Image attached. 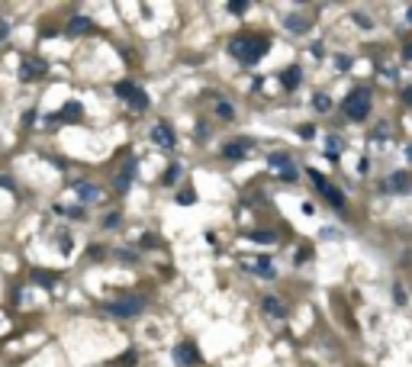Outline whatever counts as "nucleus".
Segmentation results:
<instances>
[{
  "label": "nucleus",
  "instance_id": "nucleus-1",
  "mask_svg": "<svg viewBox=\"0 0 412 367\" xmlns=\"http://www.w3.org/2000/svg\"><path fill=\"white\" fill-rule=\"evenodd\" d=\"M268 48H271V42L264 39V35H251V32H241L229 42V52H232V58H238L241 65H258V61L268 55Z\"/></svg>",
  "mask_w": 412,
  "mask_h": 367
},
{
  "label": "nucleus",
  "instance_id": "nucleus-2",
  "mask_svg": "<svg viewBox=\"0 0 412 367\" xmlns=\"http://www.w3.org/2000/svg\"><path fill=\"white\" fill-rule=\"evenodd\" d=\"M342 109H345V116H348V119H354V122L367 119V113H370V90H364V87L351 90V94L345 97Z\"/></svg>",
  "mask_w": 412,
  "mask_h": 367
},
{
  "label": "nucleus",
  "instance_id": "nucleus-3",
  "mask_svg": "<svg viewBox=\"0 0 412 367\" xmlns=\"http://www.w3.org/2000/svg\"><path fill=\"white\" fill-rule=\"evenodd\" d=\"M145 309V297H123V300H113L106 303V313L119 316V319H129V316H139Z\"/></svg>",
  "mask_w": 412,
  "mask_h": 367
},
{
  "label": "nucleus",
  "instance_id": "nucleus-4",
  "mask_svg": "<svg viewBox=\"0 0 412 367\" xmlns=\"http://www.w3.org/2000/svg\"><path fill=\"white\" fill-rule=\"evenodd\" d=\"M116 97H119V100H126L132 109H139V113L148 106V97H145V90L136 87V84H129V81H119V84H116Z\"/></svg>",
  "mask_w": 412,
  "mask_h": 367
},
{
  "label": "nucleus",
  "instance_id": "nucleus-5",
  "mask_svg": "<svg viewBox=\"0 0 412 367\" xmlns=\"http://www.w3.org/2000/svg\"><path fill=\"white\" fill-rule=\"evenodd\" d=\"M309 177H312V180H316V187L322 190V197H325V200H329V203L335 206V210H342V206H345V197H342V190H338V187H332V183H329V180H325V177L319 174V171H309Z\"/></svg>",
  "mask_w": 412,
  "mask_h": 367
},
{
  "label": "nucleus",
  "instance_id": "nucleus-6",
  "mask_svg": "<svg viewBox=\"0 0 412 367\" xmlns=\"http://www.w3.org/2000/svg\"><path fill=\"white\" fill-rule=\"evenodd\" d=\"M268 164H271V168H274L284 180H296V164H293V158H290V155L274 152V155L268 158Z\"/></svg>",
  "mask_w": 412,
  "mask_h": 367
},
{
  "label": "nucleus",
  "instance_id": "nucleus-7",
  "mask_svg": "<svg viewBox=\"0 0 412 367\" xmlns=\"http://www.w3.org/2000/svg\"><path fill=\"white\" fill-rule=\"evenodd\" d=\"M45 75V61L42 58H23L20 61V78L23 81H39Z\"/></svg>",
  "mask_w": 412,
  "mask_h": 367
},
{
  "label": "nucleus",
  "instance_id": "nucleus-8",
  "mask_svg": "<svg viewBox=\"0 0 412 367\" xmlns=\"http://www.w3.org/2000/svg\"><path fill=\"white\" fill-rule=\"evenodd\" d=\"M152 142L161 145V149H174V129L167 126V122H158V126L152 129Z\"/></svg>",
  "mask_w": 412,
  "mask_h": 367
},
{
  "label": "nucleus",
  "instance_id": "nucleus-9",
  "mask_svg": "<svg viewBox=\"0 0 412 367\" xmlns=\"http://www.w3.org/2000/svg\"><path fill=\"white\" fill-rule=\"evenodd\" d=\"M74 193H78V197H81L84 203H93V200H100V197H103L100 187H93L90 180H78V183H74Z\"/></svg>",
  "mask_w": 412,
  "mask_h": 367
},
{
  "label": "nucleus",
  "instance_id": "nucleus-10",
  "mask_svg": "<svg viewBox=\"0 0 412 367\" xmlns=\"http://www.w3.org/2000/svg\"><path fill=\"white\" fill-rule=\"evenodd\" d=\"M261 306H264V313H268V316H274V319H284V316H287V306H284L280 297H264Z\"/></svg>",
  "mask_w": 412,
  "mask_h": 367
},
{
  "label": "nucleus",
  "instance_id": "nucleus-11",
  "mask_svg": "<svg viewBox=\"0 0 412 367\" xmlns=\"http://www.w3.org/2000/svg\"><path fill=\"white\" fill-rule=\"evenodd\" d=\"M84 116V106L78 103V100H68L65 106H62V113H58L55 119H62V122H78Z\"/></svg>",
  "mask_w": 412,
  "mask_h": 367
},
{
  "label": "nucleus",
  "instance_id": "nucleus-12",
  "mask_svg": "<svg viewBox=\"0 0 412 367\" xmlns=\"http://www.w3.org/2000/svg\"><path fill=\"white\" fill-rule=\"evenodd\" d=\"M248 271H251V274H258V277H264V280L277 277V271H274L271 258H258V261H251V264H248Z\"/></svg>",
  "mask_w": 412,
  "mask_h": 367
},
{
  "label": "nucleus",
  "instance_id": "nucleus-13",
  "mask_svg": "<svg viewBox=\"0 0 412 367\" xmlns=\"http://www.w3.org/2000/svg\"><path fill=\"white\" fill-rule=\"evenodd\" d=\"M174 361H177L180 367L197 364V348H193V345H177V348H174Z\"/></svg>",
  "mask_w": 412,
  "mask_h": 367
},
{
  "label": "nucleus",
  "instance_id": "nucleus-14",
  "mask_svg": "<svg viewBox=\"0 0 412 367\" xmlns=\"http://www.w3.org/2000/svg\"><path fill=\"white\" fill-rule=\"evenodd\" d=\"M299 81H303V71H299L296 65H293V68H287L284 75H280V84H284L287 90H293V87H299Z\"/></svg>",
  "mask_w": 412,
  "mask_h": 367
},
{
  "label": "nucleus",
  "instance_id": "nucleus-15",
  "mask_svg": "<svg viewBox=\"0 0 412 367\" xmlns=\"http://www.w3.org/2000/svg\"><path fill=\"white\" fill-rule=\"evenodd\" d=\"M284 26H287L290 32H306V29H309V20L299 16V13H290V16L284 20Z\"/></svg>",
  "mask_w": 412,
  "mask_h": 367
},
{
  "label": "nucleus",
  "instance_id": "nucleus-16",
  "mask_svg": "<svg viewBox=\"0 0 412 367\" xmlns=\"http://www.w3.org/2000/svg\"><path fill=\"white\" fill-rule=\"evenodd\" d=\"M226 158H232V161H238V158H245L248 155V142H229L226 149H222Z\"/></svg>",
  "mask_w": 412,
  "mask_h": 367
},
{
  "label": "nucleus",
  "instance_id": "nucleus-17",
  "mask_svg": "<svg viewBox=\"0 0 412 367\" xmlns=\"http://www.w3.org/2000/svg\"><path fill=\"white\" fill-rule=\"evenodd\" d=\"M132 177H136V161H132V164H126L123 171H119V177H116V190L123 193V190L129 187V183H132Z\"/></svg>",
  "mask_w": 412,
  "mask_h": 367
},
{
  "label": "nucleus",
  "instance_id": "nucleus-18",
  "mask_svg": "<svg viewBox=\"0 0 412 367\" xmlns=\"http://www.w3.org/2000/svg\"><path fill=\"white\" fill-rule=\"evenodd\" d=\"M409 187V174L406 171H396V174L390 177V183H386V190H406Z\"/></svg>",
  "mask_w": 412,
  "mask_h": 367
},
{
  "label": "nucleus",
  "instance_id": "nucleus-19",
  "mask_svg": "<svg viewBox=\"0 0 412 367\" xmlns=\"http://www.w3.org/2000/svg\"><path fill=\"white\" fill-rule=\"evenodd\" d=\"M90 29V20L87 16H74L68 23V35H78V32H87Z\"/></svg>",
  "mask_w": 412,
  "mask_h": 367
},
{
  "label": "nucleus",
  "instance_id": "nucleus-20",
  "mask_svg": "<svg viewBox=\"0 0 412 367\" xmlns=\"http://www.w3.org/2000/svg\"><path fill=\"white\" fill-rule=\"evenodd\" d=\"M325 145H329V158H338V152H342V139L329 136V139H325Z\"/></svg>",
  "mask_w": 412,
  "mask_h": 367
},
{
  "label": "nucleus",
  "instance_id": "nucleus-21",
  "mask_svg": "<svg viewBox=\"0 0 412 367\" xmlns=\"http://www.w3.org/2000/svg\"><path fill=\"white\" fill-rule=\"evenodd\" d=\"M216 113H219L222 119H232V116H235V109H232V103H226V100H219V103H216Z\"/></svg>",
  "mask_w": 412,
  "mask_h": 367
},
{
  "label": "nucleus",
  "instance_id": "nucleus-22",
  "mask_svg": "<svg viewBox=\"0 0 412 367\" xmlns=\"http://www.w3.org/2000/svg\"><path fill=\"white\" fill-rule=\"evenodd\" d=\"M251 242H261V245H271V242H277V235H274V232H251Z\"/></svg>",
  "mask_w": 412,
  "mask_h": 367
},
{
  "label": "nucleus",
  "instance_id": "nucleus-23",
  "mask_svg": "<svg viewBox=\"0 0 412 367\" xmlns=\"http://www.w3.org/2000/svg\"><path fill=\"white\" fill-rule=\"evenodd\" d=\"M312 106H316V109H322V113H325V109H332V100H329L325 94H319L316 100H312Z\"/></svg>",
  "mask_w": 412,
  "mask_h": 367
},
{
  "label": "nucleus",
  "instance_id": "nucleus-24",
  "mask_svg": "<svg viewBox=\"0 0 412 367\" xmlns=\"http://www.w3.org/2000/svg\"><path fill=\"white\" fill-rule=\"evenodd\" d=\"M35 284H42V287H55V277H48L42 271H35Z\"/></svg>",
  "mask_w": 412,
  "mask_h": 367
},
{
  "label": "nucleus",
  "instance_id": "nucleus-25",
  "mask_svg": "<svg viewBox=\"0 0 412 367\" xmlns=\"http://www.w3.org/2000/svg\"><path fill=\"white\" fill-rule=\"evenodd\" d=\"M245 10H248L245 0H232V4H229V13H245Z\"/></svg>",
  "mask_w": 412,
  "mask_h": 367
},
{
  "label": "nucleus",
  "instance_id": "nucleus-26",
  "mask_svg": "<svg viewBox=\"0 0 412 367\" xmlns=\"http://www.w3.org/2000/svg\"><path fill=\"white\" fill-rule=\"evenodd\" d=\"M177 174H180V164H171V168H167V174H164V183H174Z\"/></svg>",
  "mask_w": 412,
  "mask_h": 367
},
{
  "label": "nucleus",
  "instance_id": "nucleus-27",
  "mask_svg": "<svg viewBox=\"0 0 412 367\" xmlns=\"http://www.w3.org/2000/svg\"><path fill=\"white\" fill-rule=\"evenodd\" d=\"M393 297H396V303H399V306H406V303H409V300H406V290L399 287V284L393 287Z\"/></svg>",
  "mask_w": 412,
  "mask_h": 367
},
{
  "label": "nucleus",
  "instance_id": "nucleus-28",
  "mask_svg": "<svg viewBox=\"0 0 412 367\" xmlns=\"http://www.w3.org/2000/svg\"><path fill=\"white\" fill-rule=\"evenodd\" d=\"M193 200H197V197H193V190H184V193H177V203H184V206H190Z\"/></svg>",
  "mask_w": 412,
  "mask_h": 367
},
{
  "label": "nucleus",
  "instance_id": "nucleus-29",
  "mask_svg": "<svg viewBox=\"0 0 412 367\" xmlns=\"http://www.w3.org/2000/svg\"><path fill=\"white\" fill-rule=\"evenodd\" d=\"M103 226H106V229H116V226H119V213H110V216L103 219Z\"/></svg>",
  "mask_w": 412,
  "mask_h": 367
},
{
  "label": "nucleus",
  "instance_id": "nucleus-30",
  "mask_svg": "<svg viewBox=\"0 0 412 367\" xmlns=\"http://www.w3.org/2000/svg\"><path fill=\"white\" fill-rule=\"evenodd\" d=\"M58 242H62V251L68 254V251H71V238H68V232H58Z\"/></svg>",
  "mask_w": 412,
  "mask_h": 367
},
{
  "label": "nucleus",
  "instance_id": "nucleus-31",
  "mask_svg": "<svg viewBox=\"0 0 412 367\" xmlns=\"http://www.w3.org/2000/svg\"><path fill=\"white\" fill-rule=\"evenodd\" d=\"M354 23H358V26H364V29H370V26H373V23H370L364 13H354Z\"/></svg>",
  "mask_w": 412,
  "mask_h": 367
},
{
  "label": "nucleus",
  "instance_id": "nucleus-32",
  "mask_svg": "<svg viewBox=\"0 0 412 367\" xmlns=\"http://www.w3.org/2000/svg\"><path fill=\"white\" fill-rule=\"evenodd\" d=\"M335 65H338V68H342V71H348V65H351V61H348L345 55H338V58H335Z\"/></svg>",
  "mask_w": 412,
  "mask_h": 367
},
{
  "label": "nucleus",
  "instance_id": "nucleus-33",
  "mask_svg": "<svg viewBox=\"0 0 412 367\" xmlns=\"http://www.w3.org/2000/svg\"><path fill=\"white\" fill-rule=\"evenodd\" d=\"M312 132H316L312 126H303V129H299V136H303V139H312Z\"/></svg>",
  "mask_w": 412,
  "mask_h": 367
},
{
  "label": "nucleus",
  "instance_id": "nucleus-34",
  "mask_svg": "<svg viewBox=\"0 0 412 367\" xmlns=\"http://www.w3.org/2000/svg\"><path fill=\"white\" fill-rule=\"evenodd\" d=\"M7 32H10V26H7V23H0V42L7 39Z\"/></svg>",
  "mask_w": 412,
  "mask_h": 367
},
{
  "label": "nucleus",
  "instance_id": "nucleus-35",
  "mask_svg": "<svg viewBox=\"0 0 412 367\" xmlns=\"http://www.w3.org/2000/svg\"><path fill=\"white\" fill-rule=\"evenodd\" d=\"M403 100H406V103H412V87H406V90H403Z\"/></svg>",
  "mask_w": 412,
  "mask_h": 367
},
{
  "label": "nucleus",
  "instance_id": "nucleus-36",
  "mask_svg": "<svg viewBox=\"0 0 412 367\" xmlns=\"http://www.w3.org/2000/svg\"><path fill=\"white\" fill-rule=\"evenodd\" d=\"M406 20H409V23H412V7H409V10H406Z\"/></svg>",
  "mask_w": 412,
  "mask_h": 367
},
{
  "label": "nucleus",
  "instance_id": "nucleus-37",
  "mask_svg": "<svg viewBox=\"0 0 412 367\" xmlns=\"http://www.w3.org/2000/svg\"><path fill=\"white\" fill-rule=\"evenodd\" d=\"M406 158H409V161H412V149H406Z\"/></svg>",
  "mask_w": 412,
  "mask_h": 367
}]
</instances>
